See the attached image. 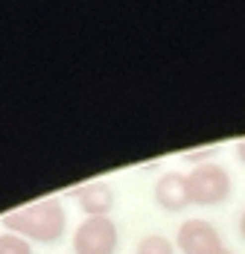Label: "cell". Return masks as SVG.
<instances>
[{"label":"cell","instance_id":"1","mask_svg":"<svg viewBox=\"0 0 245 254\" xmlns=\"http://www.w3.org/2000/svg\"><path fill=\"white\" fill-rule=\"evenodd\" d=\"M0 225L9 234L24 237L26 243H56L67 231V210L59 196H47L6 210L0 216Z\"/></svg>","mask_w":245,"mask_h":254},{"label":"cell","instance_id":"2","mask_svg":"<svg viewBox=\"0 0 245 254\" xmlns=\"http://www.w3.org/2000/svg\"><path fill=\"white\" fill-rule=\"evenodd\" d=\"M187 187H190V204L210 207V204H225L231 199L234 181H231V173L222 164L210 161V164L193 167L187 173Z\"/></svg>","mask_w":245,"mask_h":254},{"label":"cell","instance_id":"3","mask_svg":"<svg viewBox=\"0 0 245 254\" xmlns=\"http://www.w3.org/2000/svg\"><path fill=\"white\" fill-rule=\"evenodd\" d=\"M120 228L111 216H85L73 231V254H117Z\"/></svg>","mask_w":245,"mask_h":254},{"label":"cell","instance_id":"4","mask_svg":"<svg viewBox=\"0 0 245 254\" xmlns=\"http://www.w3.org/2000/svg\"><path fill=\"white\" fill-rule=\"evenodd\" d=\"M175 249L181 254H219L225 249V243H222V234L207 219L193 216V219H184L178 225Z\"/></svg>","mask_w":245,"mask_h":254},{"label":"cell","instance_id":"5","mask_svg":"<svg viewBox=\"0 0 245 254\" xmlns=\"http://www.w3.org/2000/svg\"><path fill=\"white\" fill-rule=\"evenodd\" d=\"M155 204L167 213H181L184 207H190V187L184 173H164L152 187Z\"/></svg>","mask_w":245,"mask_h":254},{"label":"cell","instance_id":"6","mask_svg":"<svg viewBox=\"0 0 245 254\" xmlns=\"http://www.w3.org/2000/svg\"><path fill=\"white\" fill-rule=\"evenodd\" d=\"M73 199L79 202V207L85 210V216H108L111 207H114V202H117L114 187H111L108 181H102V178L79 184L73 190Z\"/></svg>","mask_w":245,"mask_h":254},{"label":"cell","instance_id":"7","mask_svg":"<svg viewBox=\"0 0 245 254\" xmlns=\"http://www.w3.org/2000/svg\"><path fill=\"white\" fill-rule=\"evenodd\" d=\"M175 243L161 237V234H146L140 243H137V254H175Z\"/></svg>","mask_w":245,"mask_h":254},{"label":"cell","instance_id":"8","mask_svg":"<svg viewBox=\"0 0 245 254\" xmlns=\"http://www.w3.org/2000/svg\"><path fill=\"white\" fill-rule=\"evenodd\" d=\"M0 254H32V243L6 231V234H0Z\"/></svg>","mask_w":245,"mask_h":254},{"label":"cell","instance_id":"9","mask_svg":"<svg viewBox=\"0 0 245 254\" xmlns=\"http://www.w3.org/2000/svg\"><path fill=\"white\" fill-rule=\"evenodd\" d=\"M213 155H219V146L216 143H207V146H198V149H187L184 152V161L193 164V167H201V164H210Z\"/></svg>","mask_w":245,"mask_h":254},{"label":"cell","instance_id":"10","mask_svg":"<svg viewBox=\"0 0 245 254\" xmlns=\"http://www.w3.org/2000/svg\"><path fill=\"white\" fill-rule=\"evenodd\" d=\"M237 158H240V161L245 164V137L240 140V143H237Z\"/></svg>","mask_w":245,"mask_h":254},{"label":"cell","instance_id":"11","mask_svg":"<svg viewBox=\"0 0 245 254\" xmlns=\"http://www.w3.org/2000/svg\"><path fill=\"white\" fill-rule=\"evenodd\" d=\"M240 237L245 240V210H243V216H240Z\"/></svg>","mask_w":245,"mask_h":254},{"label":"cell","instance_id":"12","mask_svg":"<svg viewBox=\"0 0 245 254\" xmlns=\"http://www.w3.org/2000/svg\"><path fill=\"white\" fill-rule=\"evenodd\" d=\"M219 254H237V252H234V249H222Z\"/></svg>","mask_w":245,"mask_h":254}]
</instances>
